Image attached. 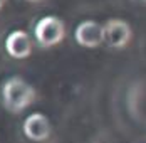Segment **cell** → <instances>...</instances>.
I'll list each match as a JSON object with an SVG mask.
<instances>
[{
  "mask_svg": "<svg viewBox=\"0 0 146 143\" xmlns=\"http://www.w3.org/2000/svg\"><path fill=\"white\" fill-rule=\"evenodd\" d=\"M35 100V89L22 78L12 76L2 84V101L10 113H22Z\"/></svg>",
  "mask_w": 146,
  "mask_h": 143,
  "instance_id": "cell-1",
  "label": "cell"
},
{
  "mask_svg": "<svg viewBox=\"0 0 146 143\" xmlns=\"http://www.w3.org/2000/svg\"><path fill=\"white\" fill-rule=\"evenodd\" d=\"M34 34H35L37 42L42 47H52V45H57L64 39L66 25L56 15H45L35 24Z\"/></svg>",
  "mask_w": 146,
  "mask_h": 143,
  "instance_id": "cell-2",
  "label": "cell"
},
{
  "mask_svg": "<svg viewBox=\"0 0 146 143\" xmlns=\"http://www.w3.org/2000/svg\"><path fill=\"white\" fill-rule=\"evenodd\" d=\"M133 37L131 25L123 19H109L104 24V41L114 49H123Z\"/></svg>",
  "mask_w": 146,
  "mask_h": 143,
  "instance_id": "cell-3",
  "label": "cell"
},
{
  "mask_svg": "<svg viewBox=\"0 0 146 143\" xmlns=\"http://www.w3.org/2000/svg\"><path fill=\"white\" fill-rule=\"evenodd\" d=\"M74 37L79 45L94 49L104 42V25L96 20H82L74 30Z\"/></svg>",
  "mask_w": 146,
  "mask_h": 143,
  "instance_id": "cell-4",
  "label": "cell"
},
{
  "mask_svg": "<svg viewBox=\"0 0 146 143\" xmlns=\"http://www.w3.org/2000/svg\"><path fill=\"white\" fill-rule=\"evenodd\" d=\"M50 121L42 113H32L24 121V135L32 142H44L50 136Z\"/></svg>",
  "mask_w": 146,
  "mask_h": 143,
  "instance_id": "cell-5",
  "label": "cell"
},
{
  "mask_svg": "<svg viewBox=\"0 0 146 143\" xmlns=\"http://www.w3.org/2000/svg\"><path fill=\"white\" fill-rule=\"evenodd\" d=\"M5 49L9 56L15 59H25L32 54V41L25 30H12L5 39Z\"/></svg>",
  "mask_w": 146,
  "mask_h": 143,
  "instance_id": "cell-6",
  "label": "cell"
},
{
  "mask_svg": "<svg viewBox=\"0 0 146 143\" xmlns=\"http://www.w3.org/2000/svg\"><path fill=\"white\" fill-rule=\"evenodd\" d=\"M5 2H7V0H0V10H2V7L5 5Z\"/></svg>",
  "mask_w": 146,
  "mask_h": 143,
  "instance_id": "cell-7",
  "label": "cell"
},
{
  "mask_svg": "<svg viewBox=\"0 0 146 143\" xmlns=\"http://www.w3.org/2000/svg\"><path fill=\"white\" fill-rule=\"evenodd\" d=\"M29 2H39V0H29Z\"/></svg>",
  "mask_w": 146,
  "mask_h": 143,
  "instance_id": "cell-8",
  "label": "cell"
}]
</instances>
